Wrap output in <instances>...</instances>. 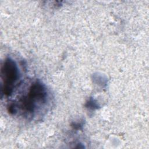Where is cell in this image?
I'll list each match as a JSON object with an SVG mask.
<instances>
[{"instance_id": "cell-1", "label": "cell", "mask_w": 149, "mask_h": 149, "mask_svg": "<svg viewBox=\"0 0 149 149\" xmlns=\"http://www.w3.org/2000/svg\"><path fill=\"white\" fill-rule=\"evenodd\" d=\"M47 97L45 86L40 81H36L30 86L27 94L20 99L19 105L26 116H33L37 107L45 103Z\"/></svg>"}, {"instance_id": "cell-2", "label": "cell", "mask_w": 149, "mask_h": 149, "mask_svg": "<svg viewBox=\"0 0 149 149\" xmlns=\"http://www.w3.org/2000/svg\"><path fill=\"white\" fill-rule=\"evenodd\" d=\"M3 83L2 92L5 95H10L13 91L15 84L19 78V72L16 62L10 58H7L1 68Z\"/></svg>"}, {"instance_id": "cell-3", "label": "cell", "mask_w": 149, "mask_h": 149, "mask_svg": "<svg viewBox=\"0 0 149 149\" xmlns=\"http://www.w3.org/2000/svg\"><path fill=\"white\" fill-rule=\"evenodd\" d=\"M86 107L88 108H90L92 109H97L98 107V104L94 101V99L90 98L88 101L86 103Z\"/></svg>"}, {"instance_id": "cell-4", "label": "cell", "mask_w": 149, "mask_h": 149, "mask_svg": "<svg viewBox=\"0 0 149 149\" xmlns=\"http://www.w3.org/2000/svg\"><path fill=\"white\" fill-rule=\"evenodd\" d=\"M72 126H73L75 129H80V127L83 126V124H82V123H73V125H72Z\"/></svg>"}]
</instances>
